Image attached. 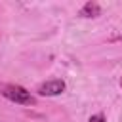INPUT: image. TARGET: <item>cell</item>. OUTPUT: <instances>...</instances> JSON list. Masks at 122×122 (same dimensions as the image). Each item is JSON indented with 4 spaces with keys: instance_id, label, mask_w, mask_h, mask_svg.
<instances>
[{
    "instance_id": "obj_1",
    "label": "cell",
    "mask_w": 122,
    "mask_h": 122,
    "mask_svg": "<svg viewBox=\"0 0 122 122\" xmlns=\"http://www.w3.org/2000/svg\"><path fill=\"white\" fill-rule=\"evenodd\" d=\"M0 93H2L6 99H10V101H13V103H17V105L30 107V105L36 103V97H34L30 92H27L23 86H17V84H2V86H0Z\"/></svg>"
},
{
    "instance_id": "obj_2",
    "label": "cell",
    "mask_w": 122,
    "mask_h": 122,
    "mask_svg": "<svg viewBox=\"0 0 122 122\" xmlns=\"http://www.w3.org/2000/svg\"><path fill=\"white\" fill-rule=\"evenodd\" d=\"M65 88H67L65 82L59 80V78H55V80H48V82L40 84V86H38V93H40V95H46V97H53V95L63 93Z\"/></svg>"
},
{
    "instance_id": "obj_4",
    "label": "cell",
    "mask_w": 122,
    "mask_h": 122,
    "mask_svg": "<svg viewBox=\"0 0 122 122\" xmlns=\"http://www.w3.org/2000/svg\"><path fill=\"white\" fill-rule=\"evenodd\" d=\"M88 122H105V116L103 114H93V116H90Z\"/></svg>"
},
{
    "instance_id": "obj_5",
    "label": "cell",
    "mask_w": 122,
    "mask_h": 122,
    "mask_svg": "<svg viewBox=\"0 0 122 122\" xmlns=\"http://www.w3.org/2000/svg\"><path fill=\"white\" fill-rule=\"evenodd\" d=\"M120 84H122V80H120Z\"/></svg>"
},
{
    "instance_id": "obj_3",
    "label": "cell",
    "mask_w": 122,
    "mask_h": 122,
    "mask_svg": "<svg viewBox=\"0 0 122 122\" xmlns=\"http://www.w3.org/2000/svg\"><path fill=\"white\" fill-rule=\"evenodd\" d=\"M99 13H101V8H99L97 2H86L84 8L80 10V15L82 17H97Z\"/></svg>"
}]
</instances>
